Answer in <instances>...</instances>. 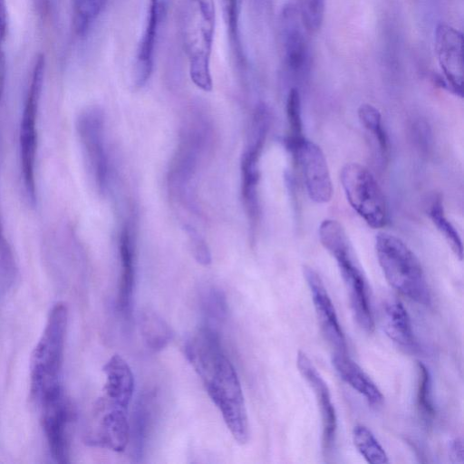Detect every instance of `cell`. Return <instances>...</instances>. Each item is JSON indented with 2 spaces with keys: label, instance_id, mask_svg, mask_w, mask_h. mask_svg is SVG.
<instances>
[{
  "label": "cell",
  "instance_id": "1",
  "mask_svg": "<svg viewBox=\"0 0 464 464\" xmlns=\"http://www.w3.org/2000/svg\"><path fill=\"white\" fill-rule=\"evenodd\" d=\"M185 354L203 381L232 437L239 444L246 443L249 425L243 391L216 329L207 325L199 328L186 343Z\"/></svg>",
  "mask_w": 464,
  "mask_h": 464
},
{
  "label": "cell",
  "instance_id": "2",
  "mask_svg": "<svg viewBox=\"0 0 464 464\" xmlns=\"http://www.w3.org/2000/svg\"><path fill=\"white\" fill-rule=\"evenodd\" d=\"M318 232L321 244L336 261L356 324L365 333H372L374 319L367 282L345 229L337 220L327 218L320 224Z\"/></svg>",
  "mask_w": 464,
  "mask_h": 464
},
{
  "label": "cell",
  "instance_id": "3",
  "mask_svg": "<svg viewBox=\"0 0 464 464\" xmlns=\"http://www.w3.org/2000/svg\"><path fill=\"white\" fill-rule=\"evenodd\" d=\"M215 0H186L183 43L190 79L205 92L212 90L211 54L215 33Z\"/></svg>",
  "mask_w": 464,
  "mask_h": 464
},
{
  "label": "cell",
  "instance_id": "4",
  "mask_svg": "<svg viewBox=\"0 0 464 464\" xmlns=\"http://www.w3.org/2000/svg\"><path fill=\"white\" fill-rule=\"evenodd\" d=\"M67 311L57 304L32 357V393L42 403L63 395L60 376L66 333Z\"/></svg>",
  "mask_w": 464,
  "mask_h": 464
},
{
  "label": "cell",
  "instance_id": "5",
  "mask_svg": "<svg viewBox=\"0 0 464 464\" xmlns=\"http://www.w3.org/2000/svg\"><path fill=\"white\" fill-rule=\"evenodd\" d=\"M375 251L382 273L392 287L418 304H430V292L422 266L400 237L379 233L375 238Z\"/></svg>",
  "mask_w": 464,
  "mask_h": 464
},
{
  "label": "cell",
  "instance_id": "6",
  "mask_svg": "<svg viewBox=\"0 0 464 464\" xmlns=\"http://www.w3.org/2000/svg\"><path fill=\"white\" fill-rule=\"evenodd\" d=\"M45 60L39 54L34 63L24 100L20 130V164L24 187L29 200L35 201V159L37 150V114L44 84Z\"/></svg>",
  "mask_w": 464,
  "mask_h": 464
},
{
  "label": "cell",
  "instance_id": "7",
  "mask_svg": "<svg viewBox=\"0 0 464 464\" xmlns=\"http://www.w3.org/2000/svg\"><path fill=\"white\" fill-rule=\"evenodd\" d=\"M340 180L353 210L371 227H382L387 221V206L372 173L362 164L350 162L342 168Z\"/></svg>",
  "mask_w": 464,
  "mask_h": 464
},
{
  "label": "cell",
  "instance_id": "8",
  "mask_svg": "<svg viewBox=\"0 0 464 464\" xmlns=\"http://www.w3.org/2000/svg\"><path fill=\"white\" fill-rule=\"evenodd\" d=\"M269 124L270 113L267 107L264 104L258 105L253 116L250 139L241 160L242 198L253 228L256 227L259 218V159Z\"/></svg>",
  "mask_w": 464,
  "mask_h": 464
},
{
  "label": "cell",
  "instance_id": "9",
  "mask_svg": "<svg viewBox=\"0 0 464 464\" xmlns=\"http://www.w3.org/2000/svg\"><path fill=\"white\" fill-rule=\"evenodd\" d=\"M76 130L91 175L98 190L103 193L109 181L103 112L97 107L85 109L76 120Z\"/></svg>",
  "mask_w": 464,
  "mask_h": 464
},
{
  "label": "cell",
  "instance_id": "10",
  "mask_svg": "<svg viewBox=\"0 0 464 464\" xmlns=\"http://www.w3.org/2000/svg\"><path fill=\"white\" fill-rule=\"evenodd\" d=\"M288 144L301 168L309 198L319 204L329 202L333 196V184L321 148L304 137Z\"/></svg>",
  "mask_w": 464,
  "mask_h": 464
},
{
  "label": "cell",
  "instance_id": "11",
  "mask_svg": "<svg viewBox=\"0 0 464 464\" xmlns=\"http://www.w3.org/2000/svg\"><path fill=\"white\" fill-rule=\"evenodd\" d=\"M280 37L284 62L295 75L305 74L310 68V49L306 36L308 32L303 23L298 7L288 3L281 10Z\"/></svg>",
  "mask_w": 464,
  "mask_h": 464
},
{
  "label": "cell",
  "instance_id": "12",
  "mask_svg": "<svg viewBox=\"0 0 464 464\" xmlns=\"http://www.w3.org/2000/svg\"><path fill=\"white\" fill-rule=\"evenodd\" d=\"M435 52L442 71L441 85L454 94L463 96V34L446 24H440L435 30Z\"/></svg>",
  "mask_w": 464,
  "mask_h": 464
},
{
  "label": "cell",
  "instance_id": "13",
  "mask_svg": "<svg viewBox=\"0 0 464 464\" xmlns=\"http://www.w3.org/2000/svg\"><path fill=\"white\" fill-rule=\"evenodd\" d=\"M296 366L315 395L322 419V448L324 456L330 454L335 440L337 418L327 383L305 353L299 351Z\"/></svg>",
  "mask_w": 464,
  "mask_h": 464
},
{
  "label": "cell",
  "instance_id": "14",
  "mask_svg": "<svg viewBox=\"0 0 464 464\" xmlns=\"http://www.w3.org/2000/svg\"><path fill=\"white\" fill-rule=\"evenodd\" d=\"M304 276L311 293L321 331L335 353H346V341L335 308L318 273L310 266L303 267Z\"/></svg>",
  "mask_w": 464,
  "mask_h": 464
},
{
  "label": "cell",
  "instance_id": "15",
  "mask_svg": "<svg viewBox=\"0 0 464 464\" xmlns=\"http://www.w3.org/2000/svg\"><path fill=\"white\" fill-rule=\"evenodd\" d=\"M95 421L92 441L111 450L123 451L130 440L127 409L102 398L96 407Z\"/></svg>",
  "mask_w": 464,
  "mask_h": 464
},
{
  "label": "cell",
  "instance_id": "16",
  "mask_svg": "<svg viewBox=\"0 0 464 464\" xmlns=\"http://www.w3.org/2000/svg\"><path fill=\"white\" fill-rule=\"evenodd\" d=\"M169 2V0H149L146 23L133 65V73L140 79H149L152 74L157 44L167 16Z\"/></svg>",
  "mask_w": 464,
  "mask_h": 464
},
{
  "label": "cell",
  "instance_id": "17",
  "mask_svg": "<svg viewBox=\"0 0 464 464\" xmlns=\"http://www.w3.org/2000/svg\"><path fill=\"white\" fill-rule=\"evenodd\" d=\"M198 127L197 124L185 131L175 156L169 179L176 193H186L197 171L198 158L205 143V130Z\"/></svg>",
  "mask_w": 464,
  "mask_h": 464
},
{
  "label": "cell",
  "instance_id": "18",
  "mask_svg": "<svg viewBox=\"0 0 464 464\" xmlns=\"http://www.w3.org/2000/svg\"><path fill=\"white\" fill-rule=\"evenodd\" d=\"M121 278L118 294V309L125 319L131 315L133 287L135 282V244L129 226L121 232L119 240Z\"/></svg>",
  "mask_w": 464,
  "mask_h": 464
},
{
  "label": "cell",
  "instance_id": "19",
  "mask_svg": "<svg viewBox=\"0 0 464 464\" xmlns=\"http://www.w3.org/2000/svg\"><path fill=\"white\" fill-rule=\"evenodd\" d=\"M103 372L106 381L102 398L128 410L134 392V377L129 364L122 357L115 354L106 362Z\"/></svg>",
  "mask_w": 464,
  "mask_h": 464
},
{
  "label": "cell",
  "instance_id": "20",
  "mask_svg": "<svg viewBox=\"0 0 464 464\" xmlns=\"http://www.w3.org/2000/svg\"><path fill=\"white\" fill-rule=\"evenodd\" d=\"M382 324L386 335L401 349L411 353L419 350L411 318L399 300L392 299L384 304Z\"/></svg>",
  "mask_w": 464,
  "mask_h": 464
},
{
  "label": "cell",
  "instance_id": "21",
  "mask_svg": "<svg viewBox=\"0 0 464 464\" xmlns=\"http://www.w3.org/2000/svg\"><path fill=\"white\" fill-rule=\"evenodd\" d=\"M332 364L340 378L360 393L372 407H378L383 402V395L364 372V371L346 353H335L332 357Z\"/></svg>",
  "mask_w": 464,
  "mask_h": 464
},
{
  "label": "cell",
  "instance_id": "22",
  "mask_svg": "<svg viewBox=\"0 0 464 464\" xmlns=\"http://www.w3.org/2000/svg\"><path fill=\"white\" fill-rule=\"evenodd\" d=\"M139 327L144 343L153 352L163 350L173 338L169 325L160 314L150 309L140 312Z\"/></svg>",
  "mask_w": 464,
  "mask_h": 464
},
{
  "label": "cell",
  "instance_id": "23",
  "mask_svg": "<svg viewBox=\"0 0 464 464\" xmlns=\"http://www.w3.org/2000/svg\"><path fill=\"white\" fill-rule=\"evenodd\" d=\"M221 4L230 53L237 69L244 70L246 58L239 24L240 0H221Z\"/></svg>",
  "mask_w": 464,
  "mask_h": 464
},
{
  "label": "cell",
  "instance_id": "24",
  "mask_svg": "<svg viewBox=\"0 0 464 464\" xmlns=\"http://www.w3.org/2000/svg\"><path fill=\"white\" fill-rule=\"evenodd\" d=\"M150 395H142L135 406L133 420L130 427V440L132 442L133 458L140 459L146 443L151 418Z\"/></svg>",
  "mask_w": 464,
  "mask_h": 464
},
{
  "label": "cell",
  "instance_id": "25",
  "mask_svg": "<svg viewBox=\"0 0 464 464\" xmlns=\"http://www.w3.org/2000/svg\"><path fill=\"white\" fill-rule=\"evenodd\" d=\"M109 0H72V27L83 37L103 12Z\"/></svg>",
  "mask_w": 464,
  "mask_h": 464
},
{
  "label": "cell",
  "instance_id": "26",
  "mask_svg": "<svg viewBox=\"0 0 464 464\" xmlns=\"http://www.w3.org/2000/svg\"><path fill=\"white\" fill-rule=\"evenodd\" d=\"M353 441L359 453L369 463L385 464L388 456L373 433L364 425L357 424L353 430Z\"/></svg>",
  "mask_w": 464,
  "mask_h": 464
},
{
  "label": "cell",
  "instance_id": "27",
  "mask_svg": "<svg viewBox=\"0 0 464 464\" xmlns=\"http://www.w3.org/2000/svg\"><path fill=\"white\" fill-rule=\"evenodd\" d=\"M429 216L439 232L448 242L455 256L459 260H461L463 257V246L461 237L456 227L445 215L442 200L440 198H436L432 201L430 207Z\"/></svg>",
  "mask_w": 464,
  "mask_h": 464
},
{
  "label": "cell",
  "instance_id": "28",
  "mask_svg": "<svg viewBox=\"0 0 464 464\" xmlns=\"http://www.w3.org/2000/svg\"><path fill=\"white\" fill-rule=\"evenodd\" d=\"M358 117L362 127L373 137L382 155L389 150V140L382 121L379 110L370 103H363L358 109Z\"/></svg>",
  "mask_w": 464,
  "mask_h": 464
},
{
  "label": "cell",
  "instance_id": "29",
  "mask_svg": "<svg viewBox=\"0 0 464 464\" xmlns=\"http://www.w3.org/2000/svg\"><path fill=\"white\" fill-rule=\"evenodd\" d=\"M417 408L421 418L430 421L435 415L432 400L431 376L422 362H418Z\"/></svg>",
  "mask_w": 464,
  "mask_h": 464
},
{
  "label": "cell",
  "instance_id": "30",
  "mask_svg": "<svg viewBox=\"0 0 464 464\" xmlns=\"http://www.w3.org/2000/svg\"><path fill=\"white\" fill-rule=\"evenodd\" d=\"M201 306L208 319L223 321L227 314V302L225 294L215 286L204 289L201 294Z\"/></svg>",
  "mask_w": 464,
  "mask_h": 464
},
{
  "label": "cell",
  "instance_id": "31",
  "mask_svg": "<svg viewBox=\"0 0 464 464\" xmlns=\"http://www.w3.org/2000/svg\"><path fill=\"white\" fill-rule=\"evenodd\" d=\"M303 23L308 33L317 32L323 24L325 0H298Z\"/></svg>",
  "mask_w": 464,
  "mask_h": 464
},
{
  "label": "cell",
  "instance_id": "32",
  "mask_svg": "<svg viewBox=\"0 0 464 464\" xmlns=\"http://www.w3.org/2000/svg\"><path fill=\"white\" fill-rule=\"evenodd\" d=\"M286 116L290 129L288 142L299 140L302 135L301 97L298 89L292 88L286 99Z\"/></svg>",
  "mask_w": 464,
  "mask_h": 464
},
{
  "label": "cell",
  "instance_id": "33",
  "mask_svg": "<svg viewBox=\"0 0 464 464\" xmlns=\"http://www.w3.org/2000/svg\"><path fill=\"white\" fill-rule=\"evenodd\" d=\"M7 34V7L6 1L0 0V102L2 101L6 73L5 43Z\"/></svg>",
  "mask_w": 464,
  "mask_h": 464
},
{
  "label": "cell",
  "instance_id": "34",
  "mask_svg": "<svg viewBox=\"0 0 464 464\" xmlns=\"http://www.w3.org/2000/svg\"><path fill=\"white\" fill-rule=\"evenodd\" d=\"M188 234L195 259L203 266L210 264V253L203 239H201L200 237H198V234L191 228H188Z\"/></svg>",
  "mask_w": 464,
  "mask_h": 464
},
{
  "label": "cell",
  "instance_id": "35",
  "mask_svg": "<svg viewBox=\"0 0 464 464\" xmlns=\"http://www.w3.org/2000/svg\"><path fill=\"white\" fill-rule=\"evenodd\" d=\"M450 456L453 462L463 463V442L461 439L456 438L451 441Z\"/></svg>",
  "mask_w": 464,
  "mask_h": 464
},
{
  "label": "cell",
  "instance_id": "36",
  "mask_svg": "<svg viewBox=\"0 0 464 464\" xmlns=\"http://www.w3.org/2000/svg\"><path fill=\"white\" fill-rule=\"evenodd\" d=\"M0 256L5 262L8 263L11 260V251L6 239L4 236L2 225L0 222Z\"/></svg>",
  "mask_w": 464,
  "mask_h": 464
},
{
  "label": "cell",
  "instance_id": "37",
  "mask_svg": "<svg viewBox=\"0 0 464 464\" xmlns=\"http://www.w3.org/2000/svg\"><path fill=\"white\" fill-rule=\"evenodd\" d=\"M54 0H39L40 9L43 14H48L50 9L53 7Z\"/></svg>",
  "mask_w": 464,
  "mask_h": 464
}]
</instances>
